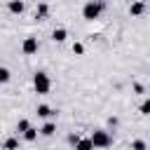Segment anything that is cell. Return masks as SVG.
<instances>
[{
	"mask_svg": "<svg viewBox=\"0 0 150 150\" xmlns=\"http://www.w3.org/2000/svg\"><path fill=\"white\" fill-rule=\"evenodd\" d=\"M35 112H38V117H49V115H54V110H52L49 105H45V103H42V105H38V110H35Z\"/></svg>",
	"mask_w": 150,
	"mask_h": 150,
	"instance_id": "cell-10",
	"label": "cell"
},
{
	"mask_svg": "<svg viewBox=\"0 0 150 150\" xmlns=\"http://www.w3.org/2000/svg\"><path fill=\"white\" fill-rule=\"evenodd\" d=\"M52 38H54V42H63V40L68 38V30H66V28H54Z\"/></svg>",
	"mask_w": 150,
	"mask_h": 150,
	"instance_id": "cell-9",
	"label": "cell"
},
{
	"mask_svg": "<svg viewBox=\"0 0 150 150\" xmlns=\"http://www.w3.org/2000/svg\"><path fill=\"white\" fill-rule=\"evenodd\" d=\"M73 54H77V56H82V54H84V47H82L80 42H75V45H73Z\"/></svg>",
	"mask_w": 150,
	"mask_h": 150,
	"instance_id": "cell-18",
	"label": "cell"
},
{
	"mask_svg": "<svg viewBox=\"0 0 150 150\" xmlns=\"http://www.w3.org/2000/svg\"><path fill=\"white\" fill-rule=\"evenodd\" d=\"M131 150H148V145H145V141H141V138H138V141H134V143H131Z\"/></svg>",
	"mask_w": 150,
	"mask_h": 150,
	"instance_id": "cell-15",
	"label": "cell"
},
{
	"mask_svg": "<svg viewBox=\"0 0 150 150\" xmlns=\"http://www.w3.org/2000/svg\"><path fill=\"white\" fill-rule=\"evenodd\" d=\"M47 14H49V7H47L45 2H40V5H38V12H35V19H38V21H45Z\"/></svg>",
	"mask_w": 150,
	"mask_h": 150,
	"instance_id": "cell-8",
	"label": "cell"
},
{
	"mask_svg": "<svg viewBox=\"0 0 150 150\" xmlns=\"http://www.w3.org/2000/svg\"><path fill=\"white\" fill-rule=\"evenodd\" d=\"M33 89H35L38 94H47V91L52 89V80H49V75L42 73V70H38V73L33 75Z\"/></svg>",
	"mask_w": 150,
	"mask_h": 150,
	"instance_id": "cell-2",
	"label": "cell"
},
{
	"mask_svg": "<svg viewBox=\"0 0 150 150\" xmlns=\"http://www.w3.org/2000/svg\"><path fill=\"white\" fill-rule=\"evenodd\" d=\"M26 129H30V124H28V120H19V124H16V131H19V134H23Z\"/></svg>",
	"mask_w": 150,
	"mask_h": 150,
	"instance_id": "cell-14",
	"label": "cell"
},
{
	"mask_svg": "<svg viewBox=\"0 0 150 150\" xmlns=\"http://www.w3.org/2000/svg\"><path fill=\"white\" fill-rule=\"evenodd\" d=\"M54 131H56V124H54V122H47V124L40 129V134H42V136H52Z\"/></svg>",
	"mask_w": 150,
	"mask_h": 150,
	"instance_id": "cell-11",
	"label": "cell"
},
{
	"mask_svg": "<svg viewBox=\"0 0 150 150\" xmlns=\"http://www.w3.org/2000/svg\"><path fill=\"white\" fill-rule=\"evenodd\" d=\"M138 110H141V115H150V98H145V101L141 103Z\"/></svg>",
	"mask_w": 150,
	"mask_h": 150,
	"instance_id": "cell-16",
	"label": "cell"
},
{
	"mask_svg": "<svg viewBox=\"0 0 150 150\" xmlns=\"http://www.w3.org/2000/svg\"><path fill=\"white\" fill-rule=\"evenodd\" d=\"M2 148H5V150H19V141L12 136V138H7V141L2 143Z\"/></svg>",
	"mask_w": 150,
	"mask_h": 150,
	"instance_id": "cell-12",
	"label": "cell"
},
{
	"mask_svg": "<svg viewBox=\"0 0 150 150\" xmlns=\"http://www.w3.org/2000/svg\"><path fill=\"white\" fill-rule=\"evenodd\" d=\"M21 52H23V54H28V56H30V54H35V52H38V38H26V40H23V45H21Z\"/></svg>",
	"mask_w": 150,
	"mask_h": 150,
	"instance_id": "cell-4",
	"label": "cell"
},
{
	"mask_svg": "<svg viewBox=\"0 0 150 150\" xmlns=\"http://www.w3.org/2000/svg\"><path fill=\"white\" fill-rule=\"evenodd\" d=\"M0 82H2V84H5V82H9V70H7V68H2V66H0Z\"/></svg>",
	"mask_w": 150,
	"mask_h": 150,
	"instance_id": "cell-17",
	"label": "cell"
},
{
	"mask_svg": "<svg viewBox=\"0 0 150 150\" xmlns=\"http://www.w3.org/2000/svg\"><path fill=\"white\" fill-rule=\"evenodd\" d=\"M143 12H145V2H143V0L131 2V7H129V14H131V16H141Z\"/></svg>",
	"mask_w": 150,
	"mask_h": 150,
	"instance_id": "cell-5",
	"label": "cell"
},
{
	"mask_svg": "<svg viewBox=\"0 0 150 150\" xmlns=\"http://www.w3.org/2000/svg\"><path fill=\"white\" fill-rule=\"evenodd\" d=\"M143 2H150V0H143Z\"/></svg>",
	"mask_w": 150,
	"mask_h": 150,
	"instance_id": "cell-20",
	"label": "cell"
},
{
	"mask_svg": "<svg viewBox=\"0 0 150 150\" xmlns=\"http://www.w3.org/2000/svg\"><path fill=\"white\" fill-rule=\"evenodd\" d=\"M105 9V2H96V0H89L84 7H82V16L87 19V21H94V19H98L101 16V12Z\"/></svg>",
	"mask_w": 150,
	"mask_h": 150,
	"instance_id": "cell-1",
	"label": "cell"
},
{
	"mask_svg": "<svg viewBox=\"0 0 150 150\" xmlns=\"http://www.w3.org/2000/svg\"><path fill=\"white\" fill-rule=\"evenodd\" d=\"M89 138H91L94 148H110V145H112V136H110V131H105V129H96Z\"/></svg>",
	"mask_w": 150,
	"mask_h": 150,
	"instance_id": "cell-3",
	"label": "cell"
},
{
	"mask_svg": "<svg viewBox=\"0 0 150 150\" xmlns=\"http://www.w3.org/2000/svg\"><path fill=\"white\" fill-rule=\"evenodd\" d=\"M7 9H9L12 14H21V12H23V0H9V2H7Z\"/></svg>",
	"mask_w": 150,
	"mask_h": 150,
	"instance_id": "cell-6",
	"label": "cell"
},
{
	"mask_svg": "<svg viewBox=\"0 0 150 150\" xmlns=\"http://www.w3.org/2000/svg\"><path fill=\"white\" fill-rule=\"evenodd\" d=\"M75 150H96V148H94L91 138H80V141L75 143Z\"/></svg>",
	"mask_w": 150,
	"mask_h": 150,
	"instance_id": "cell-7",
	"label": "cell"
},
{
	"mask_svg": "<svg viewBox=\"0 0 150 150\" xmlns=\"http://www.w3.org/2000/svg\"><path fill=\"white\" fill-rule=\"evenodd\" d=\"M68 141H70V143H73V145H75V143H77V141H80V136H75V134H70V136H68Z\"/></svg>",
	"mask_w": 150,
	"mask_h": 150,
	"instance_id": "cell-19",
	"label": "cell"
},
{
	"mask_svg": "<svg viewBox=\"0 0 150 150\" xmlns=\"http://www.w3.org/2000/svg\"><path fill=\"white\" fill-rule=\"evenodd\" d=\"M23 138H26V141H35V138H38V129H33V127L26 129V131H23Z\"/></svg>",
	"mask_w": 150,
	"mask_h": 150,
	"instance_id": "cell-13",
	"label": "cell"
}]
</instances>
